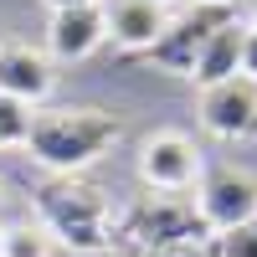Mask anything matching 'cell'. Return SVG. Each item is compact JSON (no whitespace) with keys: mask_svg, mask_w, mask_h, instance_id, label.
Returning a JSON list of instances; mask_svg holds the SVG:
<instances>
[{"mask_svg":"<svg viewBox=\"0 0 257 257\" xmlns=\"http://www.w3.org/2000/svg\"><path fill=\"white\" fill-rule=\"evenodd\" d=\"M118 134H123V123L108 108H36L26 149L52 175H82L118 144Z\"/></svg>","mask_w":257,"mask_h":257,"instance_id":"1","label":"cell"},{"mask_svg":"<svg viewBox=\"0 0 257 257\" xmlns=\"http://www.w3.org/2000/svg\"><path fill=\"white\" fill-rule=\"evenodd\" d=\"M36 211H41V226H47L52 242L72 247V252H113V211L98 185L62 175L52 185H41Z\"/></svg>","mask_w":257,"mask_h":257,"instance_id":"2","label":"cell"},{"mask_svg":"<svg viewBox=\"0 0 257 257\" xmlns=\"http://www.w3.org/2000/svg\"><path fill=\"white\" fill-rule=\"evenodd\" d=\"M196 216H201L206 231H221V237H231L242 226H257V180L237 165H221L211 175H201Z\"/></svg>","mask_w":257,"mask_h":257,"instance_id":"3","label":"cell"},{"mask_svg":"<svg viewBox=\"0 0 257 257\" xmlns=\"http://www.w3.org/2000/svg\"><path fill=\"white\" fill-rule=\"evenodd\" d=\"M201 149L190 144L180 128H160L139 144V180L160 196H180V190L201 185Z\"/></svg>","mask_w":257,"mask_h":257,"instance_id":"4","label":"cell"},{"mask_svg":"<svg viewBox=\"0 0 257 257\" xmlns=\"http://www.w3.org/2000/svg\"><path fill=\"white\" fill-rule=\"evenodd\" d=\"M201 128L216 139H247L257 134V82L226 77L216 88H201Z\"/></svg>","mask_w":257,"mask_h":257,"instance_id":"5","label":"cell"},{"mask_svg":"<svg viewBox=\"0 0 257 257\" xmlns=\"http://www.w3.org/2000/svg\"><path fill=\"white\" fill-rule=\"evenodd\" d=\"M226 21V6H196L190 16H170V26H165V36L155 41V62L160 67H170V72H190L196 67V52L206 47V36L216 31Z\"/></svg>","mask_w":257,"mask_h":257,"instance_id":"6","label":"cell"},{"mask_svg":"<svg viewBox=\"0 0 257 257\" xmlns=\"http://www.w3.org/2000/svg\"><path fill=\"white\" fill-rule=\"evenodd\" d=\"M52 82H57V72H52V57L41 47H31V41H0V93L6 98H21V103L36 108L52 93Z\"/></svg>","mask_w":257,"mask_h":257,"instance_id":"7","label":"cell"},{"mask_svg":"<svg viewBox=\"0 0 257 257\" xmlns=\"http://www.w3.org/2000/svg\"><path fill=\"white\" fill-rule=\"evenodd\" d=\"M170 26V6L160 0H103V31L128 52H149Z\"/></svg>","mask_w":257,"mask_h":257,"instance_id":"8","label":"cell"},{"mask_svg":"<svg viewBox=\"0 0 257 257\" xmlns=\"http://www.w3.org/2000/svg\"><path fill=\"white\" fill-rule=\"evenodd\" d=\"M108 31H103V6H77V11H52V26H47V57L57 62H82L93 57Z\"/></svg>","mask_w":257,"mask_h":257,"instance_id":"9","label":"cell"},{"mask_svg":"<svg viewBox=\"0 0 257 257\" xmlns=\"http://www.w3.org/2000/svg\"><path fill=\"white\" fill-rule=\"evenodd\" d=\"M242 36H247V26H242L237 16H226L221 26L206 36V47L196 52V67H190V77H196L201 88H216V82L237 77V67H242Z\"/></svg>","mask_w":257,"mask_h":257,"instance_id":"10","label":"cell"},{"mask_svg":"<svg viewBox=\"0 0 257 257\" xmlns=\"http://www.w3.org/2000/svg\"><path fill=\"white\" fill-rule=\"evenodd\" d=\"M0 257H52V237L41 221H21L0 231Z\"/></svg>","mask_w":257,"mask_h":257,"instance_id":"11","label":"cell"},{"mask_svg":"<svg viewBox=\"0 0 257 257\" xmlns=\"http://www.w3.org/2000/svg\"><path fill=\"white\" fill-rule=\"evenodd\" d=\"M31 123H36V108H31V103L0 93V149H26Z\"/></svg>","mask_w":257,"mask_h":257,"instance_id":"12","label":"cell"},{"mask_svg":"<svg viewBox=\"0 0 257 257\" xmlns=\"http://www.w3.org/2000/svg\"><path fill=\"white\" fill-rule=\"evenodd\" d=\"M221 257H257V226H242L231 237H221Z\"/></svg>","mask_w":257,"mask_h":257,"instance_id":"13","label":"cell"},{"mask_svg":"<svg viewBox=\"0 0 257 257\" xmlns=\"http://www.w3.org/2000/svg\"><path fill=\"white\" fill-rule=\"evenodd\" d=\"M237 77L257 82V26H247V36H242V67H237Z\"/></svg>","mask_w":257,"mask_h":257,"instance_id":"14","label":"cell"},{"mask_svg":"<svg viewBox=\"0 0 257 257\" xmlns=\"http://www.w3.org/2000/svg\"><path fill=\"white\" fill-rule=\"evenodd\" d=\"M149 257H211L201 242H170V247H160V252H149Z\"/></svg>","mask_w":257,"mask_h":257,"instance_id":"15","label":"cell"},{"mask_svg":"<svg viewBox=\"0 0 257 257\" xmlns=\"http://www.w3.org/2000/svg\"><path fill=\"white\" fill-rule=\"evenodd\" d=\"M52 11H77V6H103V0H47Z\"/></svg>","mask_w":257,"mask_h":257,"instance_id":"16","label":"cell"},{"mask_svg":"<svg viewBox=\"0 0 257 257\" xmlns=\"http://www.w3.org/2000/svg\"><path fill=\"white\" fill-rule=\"evenodd\" d=\"M113 257H149V252H144V247H128V242H123V247H118Z\"/></svg>","mask_w":257,"mask_h":257,"instance_id":"17","label":"cell"},{"mask_svg":"<svg viewBox=\"0 0 257 257\" xmlns=\"http://www.w3.org/2000/svg\"><path fill=\"white\" fill-rule=\"evenodd\" d=\"M201 6H226V0H201Z\"/></svg>","mask_w":257,"mask_h":257,"instance_id":"18","label":"cell"},{"mask_svg":"<svg viewBox=\"0 0 257 257\" xmlns=\"http://www.w3.org/2000/svg\"><path fill=\"white\" fill-rule=\"evenodd\" d=\"M160 6H170V0H160Z\"/></svg>","mask_w":257,"mask_h":257,"instance_id":"19","label":"cell"},{"mask_svg":"<svg viewBox=\"0 0 257 257\" xmlns=\"http://www.w3.org/2000/svg\"><path fill=\"white\" fill-rule=\"evenodd\" d=\"M252 26H257V21H252Z\"/></svg>","mask_w":257,"mask_h":257,"instance_id":"20","label":"cell"},{"mask_svg":"<svg viewBox=\"0 0 257 257\" xmlns=\"http://www.w3.org/2000/svg\"><path fill=\"white\" fill-rule=\"evenodd\" d=\"M0 231H6V226H0Z\"/></svg>","mask_w":257,"mask_h":257,"instance_id":"21","label":"cell"}]
</instances>
